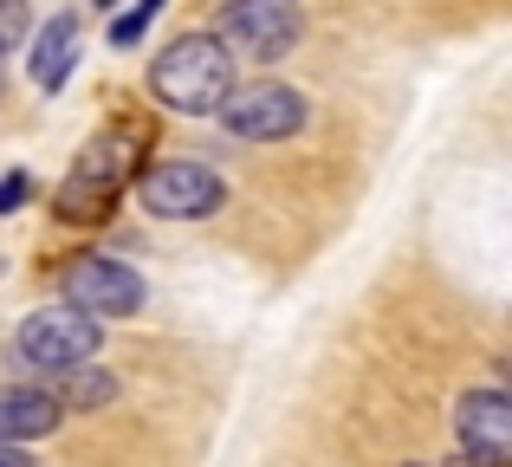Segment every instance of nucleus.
<instances>
[{
	"label": "nucleus",
	"instance_id": "obj_1",
	"mask_svg": "<svg viewBox=\"0 0 512 467\" xmlns=\"http://www.w3.org/2000/svg\"><path fill=\"white\" fill-rule=\"evenodd\" d=\"M150 91L182 117H214L221 98L234 91V52L221 46L214 33H182L156 52L150 65Z\"/></svg>",
	"mask_w": 512,
	"mask_h": 467
},
{
	"label": "nucleus",
	"instance_id": "obj_2",
	"mask_svg": "<svg viewBox=\"0 0 512 467\" xmlns=\"http://www.w3.org/2000/svg\"><path fill=\"white\" fill-rule=\"evenodd\" d=\"M130 150H137L130 130H111V137L85 143V156L72 163V176H65V189H59V215L65 221H98L104 208L117 202V189L130 182V163H137Z\"/></svg>",
	"mask_w": 512,
	"mask_h": 467
},
{
	"label": "nucleus",
	"instance_id": "obj_3",
	"mask_svg": "<svg viewBox=\"0 0 512 467\" xmlns=\"http://www.w3.org/2000/svg\"><path fill=\"white\" fill-rule=\"evenodd\" d=\"M13 344H20V357L46 377V370H59V364L98 357L104 325L91 312H78V305H46V312H26V325L13 331Z\"/></svg>",
	"mask_w": 512,
	"mask_h": 467
},
{
	"label": "nucleus",
	"instance_id": "obj_4",
	"mask_svg": "<svg viewBox=\"0 0 512 467\" xmlns=\"http://www.w3.org/2000/svg\"><path fill=\"white\" fill-rule=\"evenodd\" d=\"M214 117H221L240 143H286V137L305 130L312 104H305V91H292V85H247V91H227Z\"/></svg>",
	"mask_w": 512,
	"mask_h": 467
},
{
	"label": "nucleus",
	"instance_id": "obj_5",
	"mask_svg": "<svg viewBox=\"0 0 512 467\" xmlns=\"http://www.w3.org/2000/svg\"><path fill=\"white\" fill-rule=\"evenodd\" d=\"M137 202L150 208L156 221H201L227 202V182L201 163H156L137 176Z\"/></svg>",
	"mask_w": 512,
	"mask_h": 467
},
{
	"label": "nucleus",
	"instance_id": "obj_6",
	"mask_svg": "<svg viewBox=\"0 0 512 467\" xmlns=\"http://www.w3.org/2000/svg\"><path fill=\"white\" fill-rule=\"evenodd\" d=\"M59 286H65V305H78L91 318H137L143 312V279L124 260H104V253H78Z\"/></svg>",
	"mask_w": 512,
	"mask_h": 467
},
{
	"label": "nucleus",
	"instance_id": "obj_7",
	"mask_svg": "<svg viewBox=\"0 0 512 467\" xmlns=\"http://www.w3.org/2000/svg\"><path fill=\"white\" fill-rule=\"evenodd\" d=\"M214 39L227 52H247V59H286L299 46V13L286 0H227Z\"/></svg>",
	"mask_w": 512,
	"mask_h": 467
},
{
	"label": "nucleus",
	"instance_id": "obj_8",
	"mask_svg": "<svg viewBox=\"0 0 512 467\" xmlns=\"http://www.w3.org/2000/svg\"><path fill=\"white\" fill-rule=\"evenodd\" d=\"M454 435L474 467H512V396L506 390H467L454 403Z\"/></svg>",
	"mask_w": 512,
	"mask_h": 467
},
{
	"label": "nucleus",
	"instance_id": "obj_9",
	"mask_svg": "<svg viewBox=\"0 0 512 467\" xmlns=\"http://www.w3.org/2000/svg\"><path fill=\"white\" fill-rule=\"evenodd\" d=\"M65 422V409L33 383H0V442H39Z\"/></svg>",
	"mask_w": 512,
	"mask_h": 467
},
{
	"label": "nucleus",
	"instance_id": "obj_10",
	"mask_svg": "<svg viewBox=\"0 0 512 467\" xmlns=\"http://www.w3.org/2000/svg\"><path fill=\"white\" fill-rule=\"evenodd\" d=\"M72 59H78V20H72V13H52L46 33L33 39V59H26V72H33L39 91H59L65 78H72Z\"/></svg>",
	"mask_w": 512,
	"mask_h": 467
},
{
	"label": "nucleus",
	"instance_id": "obj_11",
	"mask_svg": "<svg viewBox=\"0 0 512 467\" xmlns=\"http://www.w3.org/2000/svg\"><path fill=\"white\" fill-rule=\"evenodd\" d=\"M46 396L59 409H98V403H111L117 396V377L111 370H98L91 357H78V364H59V370H46Z\"/></svg>",
	"mask_w": 512,
	"mask_h": 467
},
{
	"label": "nucleus",
	"instance_id": "obj_12",
	"mask_svg": "<svg viewBox=\"0 0 512 467\" xmlns=\"http://www.w3.org/2000/svg\"><path fill=\"white\" fill-rule=\"evenodd\" d=\"M163 7H169V0H137L130 13H117V20H111V46H137V39L150 33V20H156Z\"/></svg>",
	"mask_w": 512,
	"mask_h": 467
},
{
	"label": "nucleus",
	"instance_id": "obj_13",
	"mask_svg": "<svg viewBox=\"0 0 512 467\" xmlns=\"http://www.w3.org/2000/svg\"><path fill=\"white\" fill-rule=\"evenodd\" d=\"M26 39V0H0V52Z\"/></svg>",
	"mask_w": 512,
	"mask_h": 467
},
{
	"label": "nucleus",
	"instance_id": "obj_14",
	"mask_svg": "<svg viewBox=\"0 0 512 467\" xmlns=\"http://www.w3.org/2000/svg\"><path fill=\"white\" fill-rule=\"evenodd\" d=\"M26 195H33V182H26L20 169H13V176H0V215H13V208H20Z\"/></svg>",
	"mask_w": 512,
	"mask_h": 467
},
{
	"label": "nucleus",
	"instance_id": "obj_15",
	"mask_svg": "<svg viewBox=\"0 0 512 467\" xmlns=\"http://www.w3.org/2000/svg\"><path fill=\"white\" fill-rule=\"evenodd\" d=\"M0 467H33V461L20 455V442H0Z\"/></svg>",
	"mask_w": 512,
	"mask_h": 467
},
{
	"label": "nucleus",
	"instance_id": "obj_16",
	"mask_svg": "<svg viewBox=\"0 0 512 467\" xmlns=\"http://www.w3.org/2000/svg\"><path fill=\"white\" fill-rule=\"evenodd\" d=\"M98 7H111V0H98Z\"/></svg>",
	"mask_w": 512,
	"mask_h": 467
}]
</instances>
